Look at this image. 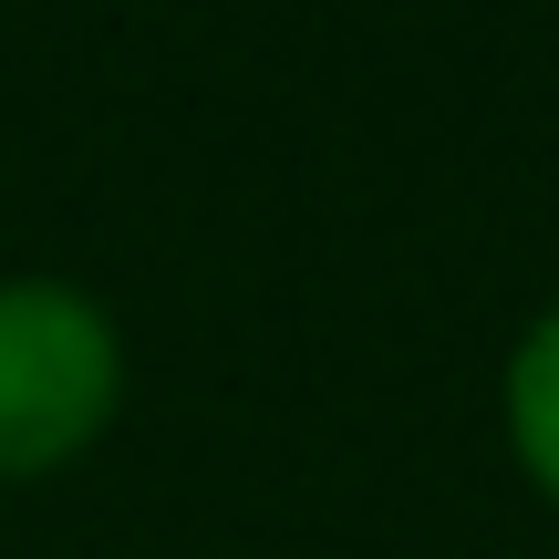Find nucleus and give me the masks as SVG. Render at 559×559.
I'll list each match as a JSON object with an SVG mask.
<instances>
[{
    "instance_id": "nucleus-1",
    "label": "nucleus",
    "mask_w": 559,
    "mask_h": 559,
    "mask_svg": "<svg viewBox=\"0 0 559 559\" xmlns=\"http://www.w3.org/2000/svg\"><path fill=\"white\" fill-rule=\"evenodd\" d=\"M124 415V332L73 280H0V487L62 477Z\"/></svg>"
},
{
    "instance_id": "nucleus-2",
    "label": "nucleus",
    "mask_w": 559,
    "mask_h": 559,
    "mask_svg": "<svg viewBox=\"0 0 559 559\" xmlns=\"http://www.w3.org/2000/svg\"><path fill=\"white\" fill-rule=\"evenodd\" d=\"M498 425H508L519 477L559 508V300L519 332V353H508V373H498Z\"/></svg>"
}]
</instances>
